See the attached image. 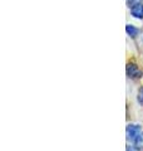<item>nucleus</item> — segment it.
<instances>
[{"mask_svg":"<svg viewBox=\"0 0 143 151\" xmlns=\"http://www.w3.org/2000/svg\"><path fill=\"white\" fill-rule=\"evenodd\" d=\"M142 132L141 130V126L139 125H129L126 130V134H127V139L131 140V141H134L137 139V136Z\"/></svg>","mask_w":143,"mask_h":151,"instance_id":"nucleus-1","label":"nucleus"},{"mask_svg":"<svg viewBox=\"0 0 143 151\" xmlns=\"http://www.w3.org/2000/svg\"><path fill=\"white\" fill-rule=\"evenodd\" d=\"M137 100H138V102L141 103V105L143 106V86L138 89V94H137Z\"/></svg>","mask_w":143,"mask_h":151,"instance_id":"nucleus-5","label":"nucleus"},{"mask_svg":"<svg viewBox=\"0 0 143 151\" xmlns=\"http://www.w3.org/2000/svg\"><path fill=\"white\" fill-rule=\"evenodd\" d=\"M141 38H142V40H143V30L141 32Z\"/></svg>","mask_w":143,"mask_h":151,"instance_id":"nucleus-7","label":"nucleus"},{"mask_svg":"<svg viewBox=\"0 0 143 151\" xmlns=\"http://www.w3.org/2000/svg\"><path fill=\"white\" fill-rule=\"evenodd\" d=\"M126 32H127V34L131 35V37H137L138 33H139V30H138L136 27H133V25H131V24H128V25L126 27Z\"/></svg>","mask_w":143,"mask_h":151,"instance_id":"nucleus-4","label":"nucleus"},{"mask_svg":"<svg viewBox=\"0 0 143 151\" xmlns=\"http://www.w3.org/2000/svg\"><path fill=\"white\" fill-rule=\"evenodd\" d=\"M127 76L129 78H141L142 70L138 68L134 63H128L127 64Z\"/></svg>","mask_w":143,"mask_h":151,"instance_id":"nucleus-2","label":"nucleus"},{"mask_svg":"<svg viewBox=\"0 0 143 151\" xmlns=\"http://www.w3.org/2000/svg\"><path fill=\"white\" fill-rule=\"evenodd\" d=\"M134 142H136V145H143V132H141V134L137 136Z\"/></svg>","mask_w":143,"mask_h":151,"instance_id":"nucleus-6","label":"nucleus"},{"mask_svg":"<svg viewBox=\"0 0 143 151\" xmlns=\"http://www.w3.org/2000/svg\"><path fill=\"white\" fill-rule=\"evenodd\" d=\"M131 13L132 15L134 18H138V19H142L143 18V5H141V4H134V5L132 6L131 9Z\"/></svg>","mask_w":143,"mask_h":151,"instance_id":"nucleus-3","label":"nucleus"}]
</instances>
